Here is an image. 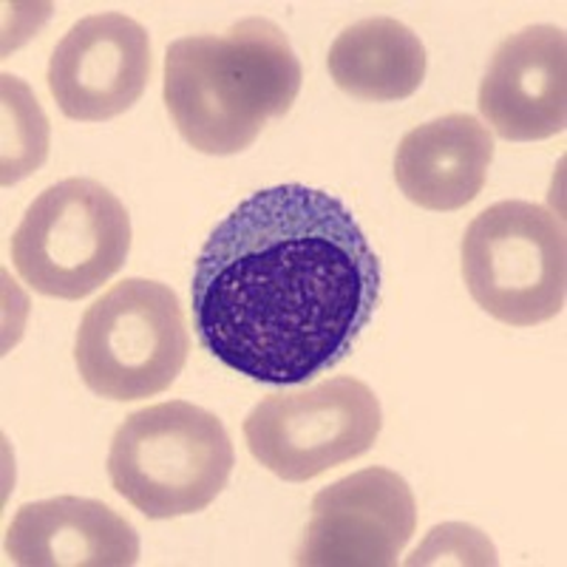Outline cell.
<instances>
[{
    "label": "cell",
    "instance_id": "cell-3",
    "mask_svg": "<svg viewBox=\"0 0 567 567\" xmlns=\"http://www.w3.org/2000/svg\"><path fill=\"white\" fill-rule=\"evenodd\" d=\"M233 465L225 423L187 400H168L116 429L109 480L148 519H176L205 511L225 491Z\"/></svg>",
    "mask_w": 567,
    "mask_h": 567
},
{
    "label": "cell",
    "instance_id": "cell-2",
    "mask_svg": "<svg viewBox=\"0 0 567 567\" xmlns=\"http://www.w3.org/2000/svg\"><path fill=\"white\" fill-rule=\"evenodd\" d=\"M301 80L290 38L272 20L247 18L227 34L174 40L162 97L190 148L233 156L292 109Z\"/></svg>",
    "mask_w": 567,
    "mask_h": 567
},
{
    "label": "cell",
    "instance_id": "cell-14",
    "mask_svg": "<svg viewBox=\"0 0 567 567\" xmlns=\"http://www.w3.org/2000/svg\"><path fill=\"white\" fill-rule=\"evenodd\" d=\"M49 154V120L23 80L3 74V185L27 179Z\"/></svg>",
    "mask_w": 567,
    "mask_h": 567
},
{
    "label": "cell",
    "instance_id": "cell-4",
    "mask_svg": "<svg viewBox=\"0 0 567 567\" xmlns=\"http://www.w3.org/2000/svg\"><path fill=\"white\" fill-rule=\"evenodd\" d=\"M131 216L109 187L83 176L58 182L29 205L12 236L14 270L34 292L80 301L123 270Z\"/></svg>",
    "mask_w": 567,
    "mask_h": 567
},
{
    "label": "cell",
    "instance_id": "cell-11",
    "mask_svg": "<svg viewBox=\"0 0 567 567\" xmlns=\"http://www.w3.org/2000/svg\"><path fill=\"white\" fill-rule=\"evenodd\" d=\"M7 556L20 567H131L140 561V534L100 499L54 496L14 514Z\"/></svg>",
    "mask_w": 567,
    "mask_h": 567
},
{
    "label": "cell",
    "instance_id": "cell-6",
    "mask_svg": "<svg viewBox=\"0 0 567 567\" xmlns=\"http://www.w3.org/2000/svg\"><path fill=\"white\" fill-rule=\"evenodd\" d=\"M471 298L496 321L536 327L565 310L567 245L559 216L534 202L485 207L463 236Z\"/></svg>",
    "mask_w": 567,
    "mask_h": 567
},
{
    "label": "cell",
    "instance_id": "cell-9",
    "mask_svg": "<svg viewBox=\"0 0 567 567\" xmlns=\"http://www.w3.org/2000/svg\"><path fill=\"white\" fill-rule=\"evenodd\" d=\"M45 80L69 120H114L145 94L151 80L148 32L120 12L89 14L58 43Z\"/></svg>",
    "mask_w": 567,
    "mask_h": 567
},
{
    "label": "cell",
    "instance_id": "cell-1",
    "mask_svg": "<svg viewBox=\"0 0 567 567\" xmlns=\"http://www.w3.org/2000/svg\"><path fill=\"white\" fill-rule=\"evenodd\" d=\"M383 267L354 213L318 187L258 190L202 247L190 284L202 347L233 372L296 386L352 352Z\"/></svg>",
    "mask_w": 567,
    "mask_h": 567
},
{
    "label": "cell",
    "instance_id": "cell-7",
    "mask_svg": "<svg viewBox=\"0 0 567 567\" xmlns=\"http://www.w3.org/2000/svg\"><path fill=\"white\" fill-rule=\"evenodd\" d=\"M381 429V400L363 381L341 374L261 400L247 414L245 440L256 463L276 477L307 483L367 454Z\"/></svg>",
    "mask_w": 567,
    "mask_h": 567
},
{
    "label": "cell",
    "instance_id": "cell-5",
    "mask_svg": "<svg viewBox=\"0 0 567 567\" xmlns=\"http://www.w3.org/2000/svg\"><path fill=\"white\" fill-rule=\"evenodd\" d=\"M187 349L176 292L148 278H125L83 316L74 361L91 392L125 403L171 389L185 369Z\"/></svg>",
    "mask_w": 567,
    "mask_h": 567
},
{
    "label": "cell",
    "instance_id": "cell-15",
    "mask_svg": "<svg viewBox=\"0 0 567 567\" xmlns=\"http://www.w3.org/2000/svg\"><path fill=\"white\" fill-rule=\"evenodd\" d=\"M443 556H452L449 561H454V565H496V554L491 548V542H485V536L480 530L468 528V525L434 528L423 548L414 550L409 565H420L423 559L429 565V561H440Z\"/></svg>",
    "mask_w": 567,
    "mask_h": 567
},
{
    "label": "cell",
    "instance_id": "cell-13",
    "mask_svg": "<svg viewBox=\"0 0 567 567\" xmlns=\"http://www.w3.org/2000/svg\"><path fill=\"white\" fill-rule=\"evenodd\" d=\"M425 49L394 18H367L343 29L329 49V74L349 97L394 103L412 97L425 80Z\"/></svg>",
    "mask_w": 567,
    "mask_h": 567
},
{
    "label": "cell",
    "instance_id": "cell-8",
    "mask_svg": "<svg viewBox=\"0 0 567 567\" xmlns=\"http://www.w3.org/2000/svg\"><path fill=\"white\" fill-rule=\"evenodd\" d=\"M417 528L409 483L389 468H363L318 491L296 561L303 567H389Z\"/></svg>",
    "mask_w": 567,
    "mask_h": 567
},
{
    "label": "cell",
    "instance_id": "cell-12",
    "mask_svg": "<svg viewBox=\"0 0 567 567\" xmlns=\"http://www.w3.org/2000/svg\"><path fill=\"white\" fill-rule=\"evenodd\" d=\"M494 140L471 114H445L409 131L394 154V179L425 210H460L488 179Z\"/></svg>",
    "mask_w": 567,
    "mask_h": 567
},
{
    "label": "cell",
    "instance_id": "cell-10",
    "mask_svg": "<svg viewBox=\"0 0 567 567\" xmlns=\"http://www.w3.org/2000/svg\"><path fill=\"white\" fill-rule=\"evenodd\" d=\"M480 111L496 136L539 142L567 125V40L556 27H528L499 43L480 85Z\"/></svg>",
    "mask_w": 567,
    "mask_h": 567
}]
</instances>
